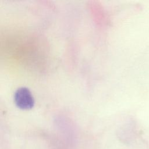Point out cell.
I'll return each instance as SVG.
<instances>
[{
    "label": "cell",
    "instance_id": "obj_1",
    "mask_svg": "<svg viewBox=\"0 0 149 149\" xmlns=\"http://www.w3.org/2000/svg\"><path fill=\"white\" fill-rule=\"evenodd\" d=\"M14 101L16 106L22 109H31L34 100L30 90L25 87L18 88L14 93Z\"/></svg>",
    "mask_w": 149,
    "mask_h": 149
}]
</instances>
